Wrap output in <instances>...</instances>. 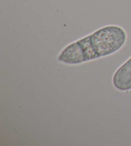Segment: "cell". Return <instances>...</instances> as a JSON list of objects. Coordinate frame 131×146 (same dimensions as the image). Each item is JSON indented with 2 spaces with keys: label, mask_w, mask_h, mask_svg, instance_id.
<instances>
[{
  "label": "cell",
  "mask_w": 131,
  "mask_h": 146,
  "mask_svg": "<svg viewBox=\"0 0 131 146\" xmlns=\"http://www.w3.org/2000/svg\"><path fill=\"white\" fill-rule=\"evenodd\" d=\"M90 44L97 58L113 54L125 44L127 36L124 30L117 26L99 29L89 36Z\"/></svg>",
  "instance_id": "obj_1"
},
{
  "label": "cell",
  "mask_w": 131,
  "mask_h": 146,
  "mask_svg": "<svg viewBox=\"0 0 131 146\" xmlns=\"http://www.w3.org/2000/svg\"><path fill=\"white\" fill-rule=\"evenodd\" d=\"M113 83L116 88L121 91L131 90V57L115 72Z\"/></svg>",
  "instance_id": "obj_2"
}]
</instances>
